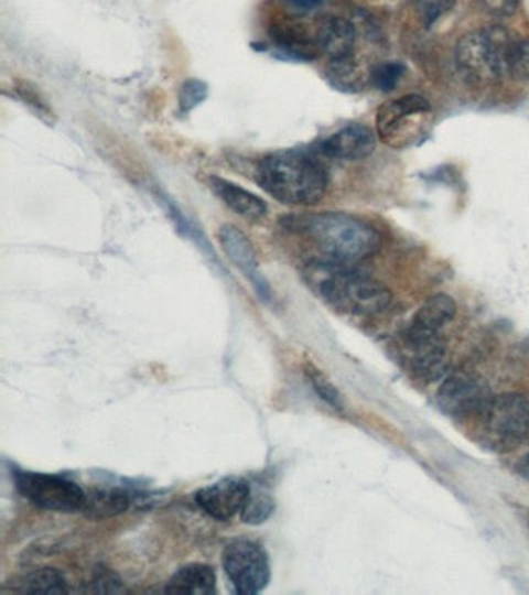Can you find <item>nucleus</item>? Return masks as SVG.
<instances>
[{"mask_svg":"<svg viewBox=\"0 0 529 595\" xmlns=\"http://www.w3.org/2000/svg\"><path fill=\"white\" fill-rule=\"evenodd\" d=\"M14 486L26 501L51 512H83L85 507L86 491L66 476L17 470Z\"/></svg>","mask_w":529,"mask_h":595,"instance_id":"423d86ee","label":"nucleus"},{"mask_svg":"<svg viewBox=\"0 0 529 595\" xmlns=\"http://www.w3.org/2000/svg\"><path fill=\"white\" fill-rule=\"evenodd\" d=\"M376 136L364 125H348L333 133L322 144L323 154L331 159L360 160L375 152Z\"/></svg>","mask_w":529,"mask_h":595,"instance_id":"ddd939ff","label":"nucleus"},{"mask_svg":"<svg viewBox=\"0 0 529 595\" xmlns=\"http://www.w3.org/2000/svg\"><path fill=\"white\" fill-rule=\"evenodd\" d=\"M284 2H287L291 9L300 11V13H307V11L319 9V7L322 6L323 0H284Z\"/></svg>","mask_w":529,"mask_h":595,"instance_id":"bb28decb","label":"nucleus"},{"mask_svg":"<svg viewBox=\"0 0 529 595\" xmlns=\"http://www.w3.org/2000/svg\"><path fill=\"white\" fill-rule=\"evenodd\" d=\"M312 284L320 296L337 311L352 315H375L390 306L393 295L382 282L371 280L342 262H315L310 267Z\"/></svg>","mask_w":529,"mask_h":595,"instance_id":"7ed1b4c3","label":"nucleus"},{"mask_svg":"<svg viewBox=\"0 0 529 595\" xmlns=\"http://www.w3.org/2000/svg\"><path fill=\"white\" fill-rule=\"evenodd\" d=\"M132 505L131 491L120 487L95 488L86 491L83 512L90 518H110L127 512Z\"/></svg>","mask_w":529,"mask_h":595,"instance_id":"f3484780","label":"nucleus"},{"mask_svg":"<svg viewBox=\"0 0 529 595\" xmlns=\"http://www.w3.org/2000/svg\"><path fill=\"white\" fill-rule=\"evenodd\" d=\"M250 488L252 484L249 480L230 476L201 488L194 495V499L202 512L207 513L213 520L228 521L236 515H241Z\"/></svg>","mask_w":529,"mask_h":595,"instance_id":"1a4fd4ad","label":"nucleus"},{"mask_svg":"<svg viewBox=\"0 0 529 595\" xmlns=\"http://www.w3.org/2000/svg\"><path fill=\"white\" fill-rule=\"evenodd\" d=\"M291 230L300 231L328 261L352 264L379 250V232L345 213H320L288 219Z\"/></svg>","mask_w":529,"mask_h":595,"instance_id":"f257e3e1","label":"nucleus"},{"mask_svg":"<svg viewBox=\"0 0 529 595\" xmlns=\"http://www.w3.org/2000/svg\"><path fill=\"white\" fill-rule=\"evenodd\" d=\"M406 67L401 63H384L376 66L371 72V82L379 90H393L401 82Z\"/></svg>","mask_w":529,"mask_h":595,"instance_id":"412c9836","label":"nucleus"},{"mask_svg":"<svg viewBox=\"0 0 529 595\" xmlns=\"http://www.w3.org/2000/svg\"><path fill=\"white\" fill-rule=\"evenodd\" d=\"M487 433L504 444L519 442L529 431V397L505 394L497 397L486 410Z\"/></svg>","mask_w":529,"mask_h":595,"instance_id":"6e6552de","label":"nucleus"},{"mask_svg":"<svg viewBox=\"0 0 529 595\" xmlns=\"http://www.w3.org/2000/svg\"><path fill=\"white\" fill-rule=\"evenodd\" d=\"M210 188L231 212L250 223H257L268 215V205L264 201L226 178L212 177Z\"/></svg>","mask_w":529,"mask_h":595,"instance_id":"2eb2a0df","label":"nucleus"},{"mask_svg":"<svg viewBox=\"0 0 529 595\" xmlns=\"http://www.w3.org/2000/svg\"><path fill=\"white\" fill-rule=\"evenodd\" d=\"M207 86L204 83L197 82V79L186 82L179 94V106H181L182 112L186 113L196 108L207 98Z\"/></svg>","mask_w":529,"mask_h":595,"instance_id":"5701e85b","label":"nucleus"},{"mask_svg":"<svg viewBox=\"0 0 529 595\" xmlns=\"http://www.w3.org/2000/svg\"><path fill=\"white\" fill-rule=\"evenodd\" d=\"M438 403L445 413L466 418L487 410L490 400L485 385L469 374L456 372L449 376L438 389Z\"/></svg>","mask_w":529,"mask_h":595,"instance_id":"9d476101","label":"nucleus"},{"mask_svg":"<svg viewBox=\"0 0 529 595\" xmlns=\"http://www.w3.org/2000/svg\"><path fill=\"white\" fill-rule=\"evenodd\" d=\"M163 593L208 595L216 593V574L207 564H186L171 575Z\"/></svg>","mask_w":529,"mask_h":595,"instance_id":"dca6fc26","label":"nucleus"},{"mask_svg":"<svg viewBox=\"0 0 529 595\" xmlns=\"http://www.w3.org/2000/svg\"><path fill=\"white\" fill-rule=\"evenodd\" d=\"M223 566L235 593L260 594L270 582L269 556L257 541L238 538L223 552Z\"/></svg>","mask_w":529,"mask_h":595,"instance_id":"0eeeda50","label":"nucleus"},{"mask_svg":"<svg viewBox=\"0 0 529 595\" xmlns=\"http://www.w3.org/2000/svg\"><path fill=\"white\" fill-rule=\"evenodd\" d=\"M93 585L97 593H121V591H125L120 578L116 574H112V572H98Z\"/></svg>","mask_w":529,"mask_h":595,"instance_id":"393cba45","label":"nucleus"},{"mask_svg":"<svg viewBox=\"0 0 529 595\" xmlns=\"http://www.w3.org/2000/svg\"><path fill=\"white\" fill-rule=\"evenodd\" d=\"M425 24H432L438 18L443 17L445 11L451 10L455 0H413Z\"/></svg>","mask_w":529,"mask_h":595,"instance_id":"b1692460","label":"nucleus"},{"mask_svg":"<svg viewBox=\"0 0 529 595\" xmlns=\"http://www.w3.org/2000/svg\"><path fill=\"white\" fill-rule=\"evenodd\" d=\"M257 182L281 204L311 207L325 196L328 173L307 152L284 151L261 160Z\"/></svg>","mask_w":529,"mask_h":595,"instance_id":"f03ea898","label":"nucleus"},{"mask_svg":"<svg viewBox=\"0 0 529 595\" xmlns=\"http://www.w3.org/2000/svg\"><path fill=\"white\" fill-rule=\"evenodd\" d=\"M407 345L412 353L414 371L420 376L433 379L444 371L445 345L440 332L412 326L407 332Z\"/></svg>","mask_w":529,"mask_h":595,"instance_id":"f8f14e48","label":"nucleus"},{"mask_svg":"<svg viewBox=\"0 0 529 595\" xmlns=\"http://www.w3.org/2000/svg\"><path fill=\"white\" fill-rule=\"evenodd\" d=\"M307 377H310L312 388L315 389L320 399L325 400L328 405L336 408V410H341L344 407L341 392L337 391L336 387L322 372L317 371V369L310 368L307 369Z\"/></svg>","mask_w":529,"mask_h":595,"instance_id":"4be33fe9","label":"nucleus"},{"mask_svg":"<svg viewBox=\"0 0 529 595\" xmlns=\"http://www.w3.org/2000/svg\"><path fill=\"white\" fill-rule=\"evenodd\" d=\"M456 304L451 296L440 293L429 298L424 304H422L417 316H414L412 326L420 327V329L440 332L445 324L452 322L455 318Z\"/></svg>","mask_w":529,"mask_h":595,"instance_id":"a211bd4d","label":"nucleus"},{"mask_svg":"<svg viewBox=\"0 0 529 595\" xmlns=\"http://www.w3.org/2000/svg\"><path fill=\"white\" fill-rule=\"evenodd\" d=\"M18 593L22 594H66L67 580L55 567H41L26 574L18 583Z\"/></svg>","mask_w":529,"mask_h":595,"instance_id":"6ab92c4d","label":"nucleus"},{"mask_svg":"<svg viewBox=\"0 0 529 595\" xmlns=\"http://www.w3.org/2000/svg\"><path fill=\"white\" fill-rule=\"evenodd\" d=\"M483 6L496 17H511L519 6V0H483Z\"/></svg>","mask_w":529,"mask_h":595,"instance_id":"a878e982","label":"nucleus"},{"mask_svg":"<svg viewBox=\"0 0 529 595\" xmlns=\"http://www.w3.org/2000/svg\"><path fill=\"white\" fill-rule=\"evenodd\" d=\"M511 41L505 34L475 32L466 34L455 47L456 66L469 82L490 84L508 75L506 56Z\"/></svg>","mask_w":529,"mask_h":595,"instance_id":"39448f33","label":"nucleus"},{"mask_svg":"<svg viewBox=\"0 0 529 595\" xmlns=\"http://www.w3.org/2000/svg\"><path fill=\"white\" fill-rule=\"evenodd\" d=\"M218 236L220 246H223L227 257L246 274L247 280L252 282L253 289L257 290L261 300L269 301V284L262 278L260 269H258L257 255H255L252 244L247 239V236L234 225H226V227L220 228Z\"/></svg>","mask_w":529,"mask_h":595,"instance_id":"9b49d317","label":"nucleus"},{"mask_svg":"<svg viewBox=\"0 0 529 595\" xmlns=\"http://www.w3.org/2000/svg\"><path fill=\"white\" fill-rule=\"evenodd\" d=\"M432 118V106L428 99L410 94L380 106L376 125L384 143L403 149L413 147L428 136Z\"/></svg>","mask_w":529,"mask_h":595,"instance_id":"20e7f679","label":"nucleus"},{"mask_svg":"<svg viewBox=\"0 0 529 595\" xmlns=\"http://www.w3.org/2000/svg\"><path fill=\"white\" fill-rule=\"evenodd\" d=\"M273 510H276V502H273L272 495L258 484V486L250 488L241 518L247 524H262L272 517Z\"/></svg>","mask_w":529,"mask_h":595,"instance_id":"aec40b11","label":"nucleus"},{"mask_svg":"<svg viewBox=\"0 0 529 595\" xmlns=\"http://www.w3.org/2000/svg\"><path fill=\"white\" fill-rule=\"evenodd\" d=\"M517 472L519 475L523 476L525 479L529 480V453L527 456L521 457L519 464H517Z\"/></svg>","mask_w":529,"mask_h":595,"instance_id":"cd10ccee","label":"nucleus"},{"mask_svg":"<svg viewBox=\"0 0 529 595\" xmlns=\"http://www.w3.org/2000/svg\"><path fill=\"white\" fill-rule=\"evenodd\" d=\"M356 42V30L352 22L342 18H326L320 22L315 33V48L328 56L331 63L352 58Z\"/></svg>","mask_w":529,"mask_h":595,"instance_id":"4468645a","label":"nucleus"}]
</instances>
